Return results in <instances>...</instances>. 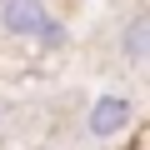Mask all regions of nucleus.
<instances>
[{"mask_svg":"<svg viewBox=\"0 0 150 150\" xmlns=\"http://www.w3.org/2000/svg\"><path fill=\"white\" fill-rule=\"evenodd\" d=\"M45 20H50L45 0H0V30H5L10 40L35 45L40 30H45Z\"/></svg>","mask_w":150,"mask_h":150,"instance_id":"nucleus-2","label":"nucleus"},{"mask_svg":"<svg viewBox=\"0 0 150 150\" xmlns=\"http://www.w3.org/2000/svg\"><path fill=\"white\" fill-rule=\"evenodd\" d=\"M130 125H135V100H130L125 90H105V95H95L90 110H85L90 140H120Z\"/></svg>","mask_w":150,"mask_h":150,"instance_id":"nucleus-1","label":"nucleus"},{"mask_svg":"<svg viewBox=\"0 0 150 150\" xmlns=\"http://www.w3.org/2000/svg\"><path fill=\"white\" fill-rule=\"evenodd\" d=\"M120 55L125 65H145L150 60V15H130L120 30Z\"/></svg>","mask_w":150,"mask_h":150,"instance_id":"nucleus-3","label":"nucleus"},{"mask_svg":"<svg viewBox=\"0 0 150 150\" xmlns=\"http://www.w3.org/2000/svg\"><path fill=\"white\" fill-rule=\"evenodd\" d=\"M0 125H5V105H0Z\"/></svg>","mask_w":150,"mask_h":150,"instance_id":"nucleus-4","label":"nucleus"}]
</instances>
